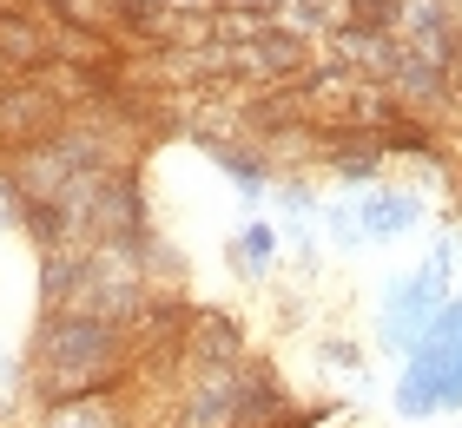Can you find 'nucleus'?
Here are the masks:
<instances>
[{"label": "nucleus", "instance_id": "f257e3e1", "mask_svg": "<svg viewBox=\"0 0 462 428\" xmlns=\"http://www.w3.org/2000/svg\"><path fill=\"white\" fill-rule=\"evenodd\" d=\"M119 350V330L106 323V316H87V310H73V316H53L47 323V342H40V356H47V369H99Z\"/></svg>", "mask_w": 462, "mask_h": 428}, {"label": "nucleus", "instance_id": "f03ea898", "mask_svg": "<svg viewBox=\"0 0 462 428\" xmlns=\"http://www.w3.org/2000/svg\"><path fill=\"white\" fill-rule=\"evenodd\" d=\"M410 27V40H416V53L423 59H436V67H456V53H462V40H456V27H449V7L443 0H403V14H396Z\"/></svg>", "mask_w": 462, "mask_h": 428}, {"label": "nucleus", "instance_id": "7ed1b4c3", "mask_svg": "<svg viewBox=\"0 0 462 428\" xmlns=\"http://www.w3.org/2000/svg\"><path fill=\"white\" fill-rule=\"evenodd\" d=\"M383 73L403 86L410 99H436V93H443V67H436V59H423L416 47H390V53H383Z\"/></svg>", "mask_w": 462, "mask_h": 428}, {"label": "nucleus", "instance_id": "20e7f679", "mask_svg": "<svg viewBox=\"0 0 462 428\" xmlns=\"http://www.w3.org/2000/svg\"><path fill=\"white\" fill-rule=\"evenodd\" d=\"M356 224H364V238H403V231L416 224V198L410 191H376Z\"/></svg>", "mask_w": 462, "mask_h": 428}, {"label": "nucleus", "instance_id": "39448f33", "mask_svg": "<svg viewBox=\"0 0 462 428\" xmlns=\"http://www.w3.org/2000/svg\"><path fill=\"white\" fill-rule=\"evenodd\" d=\"M238 323H231V316H205V330H199V362H212V369H231V362H238Z\"/></svg>", "mask_w": 462, "mask_h": 428}, {"label": "nucleus", "instance_id": "423d86ee", "mask_svg": "<svg viewBox=\"0 0 462 428\" xmlns=\"http://www.w3.org/2000/svg\"><path fill=\"white\" fill-rule=\"evenodd\" d=\"M0 59H20V67H40V59H47V47H40V33L27 27V20L0 14Z\"/></svg>", "mask_w": 462, "mask_h": 428}, {"label": "nucleus", "instance_id": "0eeeda50", "mask_svg": "<svg viewBox=\"0 0 462 428\" xmlns=\"http://www.w3.org/2000/svg\"><path fill=\"white\" fill-rule=\"evenodd\" d=\"M218 33H225V40H245V47H251V40L264 33V14H251V7H218Z\"/></svg>", "mask_w": 462, "mask_h": 428}, {"label": "nucleus", "instance_id": "6e6552de", "mask_svg": "<svg viewBox=\"0 0 462 428\" xmlns=\"http://www.w3.org/2000/svg\"><path fill=\"white\" fill-rule=\"evenodd\" d=\"M218 165H225V171H231V178H238L245 191H258V185H264V171H258V165H251L245 152H231V145H218Z\"/></svg>", "mask_w": 462, "mask_h": 428}, {"label": "nucleus", "instance_id": "1a4fd4ad", "mask_svg": "<svg viewBox=\"0 0 462 428\" xmlns=\"http://www.w3.org/2000/svg\"><path fill=\"white\" fill-rule=\"evenodd\" d=\"M238 257H245V270H264V257H271V231H245V238H238Z\"/></svg>", "mask_w": 462, "mask_h": 428}, {"label": "nucleus", "instance_id": "9d476101", "mask_svg": "<svg viewBox=\"0 0 462 428\" xmlns=\"http://www.w3.org/2000/svg\"><path fill=\"white\" fill-rule=\"evenodd\" d=\"M53 428H106V415H93L87 402L73 396V409H60V415H53Z\"/></svg>", "mask_w": 462, "mask_h": 428}, {"label": "nucleus", "instance_id": "9b49d317", "mask_svg": "<svg viewBox=\"0 0 462 428\" xmlns=\"http://www.w3.org/2000/svg\"><path fill=\"white\" fill-rule=\"evenodd\" d=\"M370 171H376V152H350V159H344V178H356V185H364Z\"/></svg>", "mask_w": 462, "mask_h": 428}, {"label": "nucleus", "instance_id": "f8f14e48", "mask_svg": "<svg viewBox=\"0 0 462 428\" xmlns=\"http://www.w3.org/2000/svg\"><path fill=\"white\" fill-rule=\"evenodd\" d=\"M324 356L337 362V369H356V350H350V342H324Z\"/></svg>", "mask_w": 462, "mask_h": 428}, {"label": "nucleus", "instance_id": "ddd939ff", "mask_svg": "<svg viewBox=\"0 0 462 428\" xmlns=\"http://www.w3.org/2000/svg\"><path fill=\"white\" fill-rule=\"evenodd\" d=\"M456 86H462V53H456Z\"/></svg>", "mask_w": 462, "mask_h": 428}]
</instances>
